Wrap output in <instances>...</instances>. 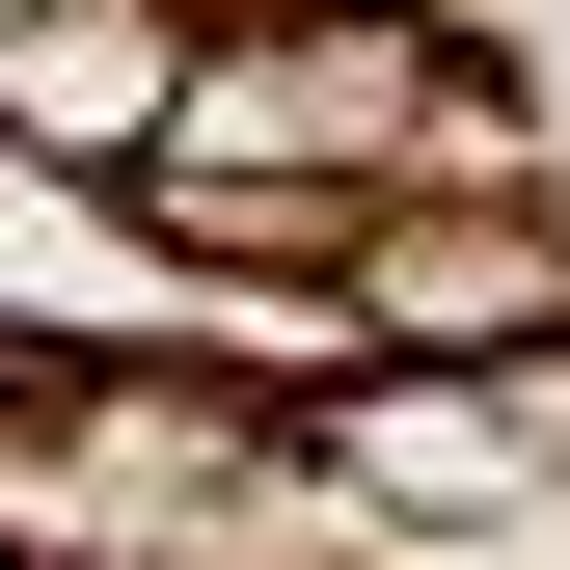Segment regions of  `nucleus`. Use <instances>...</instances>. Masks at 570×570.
<instances>
[{
    "label": "nucleus",
    "mask_w": 570,
    "mask_h": 570,
    "mask_svg": "<svg viewBox=\"0 0 570 570\" xmlns=\"http://www.w3.org/2000/svg\"><path fill=\"white\" fill-rule=\"evenodd\" d=\"M326 299H353V353H462V381H517V353L570 326V218H543V190H407Z\"/></svg>",
    "instance_id": "f257e3e1"
},
{
    "label": "nucleus",
    "mask_w": 570,
    "mask_h": 570,
    "mask_svg": "<svg viewBox=\"0 0 570 570\" xmlns=\"http://www.w3.org/2000/svg\"><path fill=\"white\" fill-rule=\"evenodd\" d=\"M517 407H543V462H570V326H543V353H517Z\"/></svg>",
    "instance_id": "f03ea898"
}]
</instances>
